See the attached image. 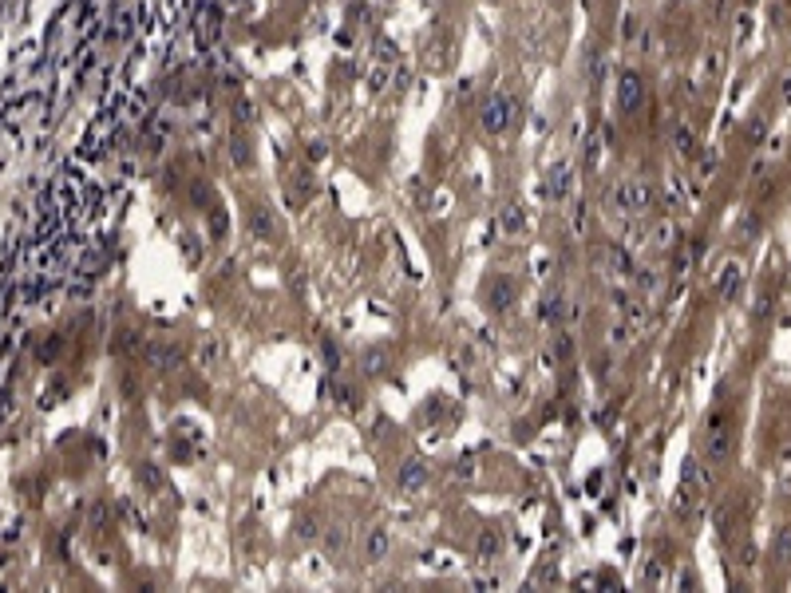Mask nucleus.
I'll return each mask as SVG.
<instances>
[{
    "instance_id": "1",
    "label": "nucleus",
    "mask_w": 791,
    "mask_h": 593,
    "mask_svg": "<svg viewBox=\"0 0 791 593\" xmlns=\"http://www.w3.org/2000/svg\"><path fill=\"white\" fill-rule=\"evenodd\" d=\"M712 479L708 471H704L701 459H684L681 463V483H677V499H672V511L677 514H692L696 506L704 503V494H708Z\"/></svg>"
},
{
    "instance_id": "2",
    "label": "nucleus",
    "mask_w": 791,
    "mask_h": 593,
    "mask_svg": "<svg viewBox=\"0 0 791 593\" xmlns=\"http://www.w3.org/2000/svg\"><path fill=\"white\" fill-rule=\"evenodd\" d=\"M732 451H736V423H732V415H728V412L708 415V432H704V455H708L712 463H724V459H732Z\"/></svg>"
},
{
    "instance_id": "3",
    "label": "nucleus",
    "mask_w": 791,
    "mask_h": 593,
    "mask_svg": "<svg viewBox=\"0 0 791 593\" xmlns=\"http://www.w3.org/2000/svg\"><path fill=\"white\" fill-rule=\"evenodd\" d=\"M511 119H514V103L507 99V95H491V99L479 107L483 131H491V135H502L507 127H511Z\"/></svg>"
},
{
    "instance_id": "4",
    "label": "nucleus",
    "mask_w": 791,
    "mask_h": 593,
    "mask_svg": "<svg viewBox=\"0 0 791 593\" xmlns=\"http://www.w3.org/2000/svg\"><path fill=\"white\" fill-rule=\"evenodd\" d=\"M396 487H400V491H408V494L423 491V487H428V463L416 459V455H411V459H404L400 471H396Z\"/></svg>"
},
{
    "instance_id": "5",
    "label": "nucleus",
    "mask_w": 791,
    "mask_h": 593,
    "mask_svg": "<svg viewBox=\"0 0 791 593\" xmlns=\"http://www.w3.org/2000/svg\"><path fill=\"white\" fill-rule=\"evenodd\" d=\"M645 99V83L637 71H625L617 80V111H637Z\"/></svg>"
},
{
    "instance_id": "6",
    "label": "nucleus",
    "mask_w": 791,
    "mask_h": 593,
    "mask_svg": "<svg viewBox=\"0 0 791 593\" xmlns=\"http://www.w3.org/2000/svg\"><path fill=\"white\" fill-rule=\"evenodd\" d=\"M147 360L155 364L159 372H171V368L182 364V348L171 344V341H155V344H147Z\"/></svg>"
},
{
    "instance_id": "7",
    "label": "nucleus",
    "mask_w": 791,
    "mask_h": 593,
    "mask_svg": "<svg viewBox=\"0 0 791 593\" xmlns=\"http://www.w3.org/2000/svg\"><path fill=\"white\" fill-rule=\"evenodd\" d=\"M361 368H364V376L380 380V376H388V368H392V352L384 348V344H372V348L361 352Z\"/></svg>"
},
{
    "instance_id": "8",
    "label": "nucleus",
    "mask_w": 791,
    "mask_h": 593,
    "mask_svg": "<svg viewBox=\"0 0 791 593\" xmlns=\"http://www.w3.org/2000/svg\"><path fill=\"white\" fill-rule=\"evenodd\" d=\"M392 550V538L384 526H372L368 534H364V562H384Z\"/></svg>"
},
{
    "instance_id": "9",
    "label": "nucleus",
    "mask_w": 791,
    "mask_h": 593,
    "mask_svg": "<svg viewBox=\"0 0 791 593\" xmlns=\"http://www.w3.org/2000/svg\"><path fill=\"white\" fill-rule=\"evenodd\" d=\"M487 305H491L495 312H507L514 305V285L507 281V277H495V281L487 285Z\"/></svg>"
},
{
    "instance_id": "10",
    "label": "nucleus",
    "mask_w": 791,
    "mask_h": 593,
    "mask_svg": "<svg viewBox=\"0 0 791 593\" xmlns=\"http://www.w3.org/2000/svg\"><path fill=\"white\" fill-rule=\"evenodd\" d=\"M250 230L258 233L261 242H270V238H277V218H273L270 210H261V206H253V210H250Z\"/></svg>"
},
{
    "instance_id": "11",
    "label": "nucleus",
    "mask_w": 791,
    "mask_h": 593,
    "mask_svg": "<svg viewBox=\"0 0 791 593\" xmlns=\"http://www.w3.org/2000/svg\"><path fill=\"white\" fill-rule=\"evenodd\" d=\"M736 281H740V262H724V269L716 273V293H720L724 301L736 297Z\"/></svg>"
},
{
    "instance_id": "12",
    "label": "nucleus",
    "mask_w": 791,
    "mask_h": 593,
    "mask_svg": "<svg viewBox=\"0 0 791 593\" xmlns=\"http://www.w3.org/2000/svg\"><path fill=\"white\" fill-rule=\"evenodd\" d=\"M649 206H653V190L641 178H633L629 182V214H649Z\"/></svg>"
},
{
    "instance_id": "13",
    "label": "nucleus",
    "mask_w": 791,
    "mask_h": 593,
    "mask_svg": "<svg viewBox=\"0 0 791 593\" xmlns=\"http://www.w3.org/2000/svg\"><path fill=\"white\" fill-rule=\"evenodd\" d=\"M499 546H502L499 530H495V526H483V530H479V542H475V554H479L483 562H491L495 554H499Z\"/></svg>"
},
{
    "instance_id": "14",
    "label": "nucleus",
    "mask_w": 791,
    "mask_h": 593,
    "mask_svg": "<svg viewBox=\"0 0 791 593\" xmlns=\"http://www.w3.org/2000/svg\"><path fill=\"white\" fill-rule=\"evenodd\" d=\"M135 475H139V483L147 487V491H162V487H167V475L159 471V463H139Z\"/></svg>"
},
{
    "instance_id": "15",
    "label": "nucleus",
    "mask_w": 791,
    "mask_h": 593,
    "mask_svg": "<svg viewBox=\"0 0 791 593\" xmlns=\"http://www.w3.org/2000/svg\"><path fill=\"white\" fill-rule=\"evenodd\" d=\"M332 400H337V408H344V412H356V388L352 384H344V380H337L332 384Z\"/></svg>"
},
{
    "instance_id": "16",
    "label": "nucleus",
    "mask_w": 791,
    "mask_h": 593,
    "mask_svg": "<svg viewBox=\"0 0 791 593\" xmlns=\"http://www.w3.org/2000/svg\"><path fill=\"white\" fill-rule=\"evenodd\" d=\"M566 190H570V166H558L550 174V194L554 198H566Z\"/></svg>"
},
{
    "instance_id": "17",
    "label": "nucleus",
    "mask_w": 791,
    "mask_h": 593,
    "mask_svg": "<svg viewBox=\"0 0 791 593\" xmlns=\"http://www.w3.org/2000/svg\"><path fill=\"white\" fill-rule=\"evenodd\" d=\"M321 356H325V364H329V372H337V368H341V348H337L329 336L321 341Z\"/></svg>"
},
{
    "instance_id": "18",
    "label": "nucleus",
    "mask_w": 791,
    "mask_h": 593,
    "mask_svg": "<svg viewBox=\"0 0 791 593\" xmlns=\"http://www.w3.org/2000/svg\"><path fill=\"white\" fill-rule=\"evenodd\" d=\"M502 230H507V233L522 230V210H519V206H507V210H502Z\"/></svg>"
},
{
    "instance_id": "19",
    "label": "nucleus",
    "mask_w": 791,
    "mask_h": 593,
    "mask_svg": "<svg viewBox=\"0 0 791 593\" xmlns=\"http://www.w3.org/2000/svg\"><path fill=\"white\" fill-rule=\"evenodd\" d=\"M570 352H574V336L570 332H558V336H554V356H558V360H570Z\"/></svg>"
},
{
    "instance_id": "20",
    "label": "nucleus",
    "mask_w": 791,
    "mask_h": 593,
    "mask_svg": "<svg viewBox=\"0 0 791 593\" xmlns=\"http://www.w3.org/2000/svg\"><path fill=\"white\" fill-rule=\"evenodd\" d=\"M115 348H119V352H139L143 344H139V336H135V332L127 329V332H119V341H115Z\"/></svg>"
},
{
    "instance_id": "21",
    "label": "nucleus",
    "mask_w": 791,
    "mask_h": 593,
    "mask_svg": "<svg viewBox=\"0 0 791 593\" xmlns=\"http://www.w3.org/2000/svg\"><path fill=\"white\" fill-rule=\"evenodd\" d=\"M202 360H206V364H218V360H222V344L214 341V336L202 344Z\"/></svg>"
},
{
    "instance_id": "22",
    "label": "nucleus",
    "mask_w": 791,
    "mask_h": 593,
    "mask_svg": "<svg viewBox=\"0 0 791 593\" xmlns=\"http://www.w3.org/2000/svg\"><path fill=\"white\" fill-rule=\"evenodd\" d=\"M297 534L305 538V542H313V538H317V518H301V522H297Z\"/></svg>"
},
{
    "instance_id": "23",
    "label": "nucleus",
    "mask_w": 791,
    "mask_h": 593,
    "mask_svg": "<svg viewBox=\"0 0 791 593\" xmlns=\"http://www.w3.org/2000/svg\"><path fill=\"white\" fill-rule=\"evenodd\" d=\"M672 142H677V151H692V131H689V127H677Z\"/></svg>"
},
{
    "instance_id": "24",
    "label": "nucleus",
    "mask_w": 791,
    "mask_h": 593,
    "mask_svg": "<svg viewBox=\"0 0 791 593\" xmlns=\"http://www.w3.org/2000/svg\"><path fill=\"white\" fill-rule=\"evenodd\" d=\"M56 352H60V336H56V341H48V344H40V352H36V356H40V360H52Z\"/></svg>"
},
{
    "instance_id": "25",
    "label": "nucleus",
    "mask_w": 791,
    "mask_h": 593,
    "mask_svg": "<svg viewBox=\"0 0 791 593\" xmlns=\"http://www.w3.org/2000/svg\"><path fill=\"white\" fill-rule=\"evenodd\" d=\"M234 162L250 166V147H246V142H234Z\"/></svg>"
},
{
    "instance_id": "26",
    "label": "nucleus",
    "mask_w": 791,
    "mask_h": 593,
    "mask_svg": "<svg viewBox=\"0 0 791 593\" xmlns=\"http://www.w3.org/2000/svg\"><path fill=\"white\" fill-rule=\"evenodd\" d=\"M325 546H329V550H341V546H344V534H341V530H332L329 538H325Z\"/></svg>"
},
{
    "instance_id": "27",
    "label": "nucleus",
    "mask_w": 791,
    "mask_h": 593,
    "mask_svg": "<svg viewBox=\"0 0 791 593\" xmlns=\"http://www.w3.org/2000/svg\"><path fill=\"white\" fill-rule=\"evenodd\" d=\"M542 312H546V317H554V321H558V317H562V301H558V297H554V301H546V309H542Z\"/></svg>"
},
{
    "instance_id": "28",
    "label": "nucleus",
    "mask_w": 791,
    "mask_h": 593,
    "mask_svg": "<svg viewBox=\"0 0 791 593\" xmlns=\"http://www.w3.org/2000/svg\"><path fill=\"white\" fill-rule=\"evenodd\" d=\"M732 530V506H724L720 511V534H728Z\"/></svg>"
}]
</instances>
